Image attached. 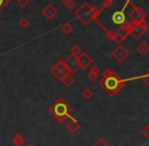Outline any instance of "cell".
I'll return each instance as SVG.
<instances>
[{
  "mask_svg": "<svg viewBox=\"0 0 149 146\" xmlns=\"http://www.w3.org/2000/svg\"><path fill=\"white\" fill-rule=\"evenodd\" d=\"M87 78H88V80L90 81V82H96L97 81V79H98V74H94V73H89L88 74V76H87Z\"/></svg>",
  "mask_w": 149,
  "mask_h": 146,
  "instance_id": "cell-24",
  "label": "cell"
},
{
  "mask_svg": "<svg viewBox=\"0 0 149 146\" xmlns=\"http://www.w3.org/2000/svg\"><path fill=\"white\" fill-rule=\"evenodd\" d=\"M19 27H21V28H23V29H26V28L29 27L30 22H29V20H28L27 17H23V19L19 20Z\"/></svg>",
  "mask_w": 149,
  "mask_h": 146,
  "instance_id": "cell-20",
  "label": "cell"
},
{
  "mask_svg": "<svg viewBox=\"0 0 149 146\" xmlns=\"http://www.w3.org/2000/svg\"><path fill=\"white\" fill-rule=\"evenodd\" d=\"M66 129H68V131L70 132V133L76 134L80 129V124L78 123V122L76 121L74 117H72L70 122L68 124V125H66Z\"/></svg>",
  "mask_w": 149,
  "mask_h": 146,
  "instance_id": "cell-12",
  "label": "cell"
},
{
  "mask_svg": "<svg viewBox=\"0 0 149 146\" xmlns=\"http://www.w3.org/2000/svg\"><path fill=\"white\" fill-rule=\"evenodd\" d=\"M82 95H83V97L85 99H90V98H92V96H93V91H92L90 88H86L85 90L83 91Z\"/></svg>",
  "mask_w": 149,
  "mask_h": 146,
  "instance_id": "cell-19",
  "label": "cell"
},
{
  "mask_svg": "<svg viewBox=\"0 0 149 146\" xmlns=\"http://www.w3.org/2000/svg\"><path fill=\"white\" fill-rule=\"evenodd\" d=\"M78 60H79L80 68H82V70H87V68L93 64V59H92L86 52H82V53L78 56Z\"/></svg>",
  "mask_w": 149,
  "mask_h": 146,
  "instance_id": "cell-9",
  "label": "cell"
},
{
  "mask_svg": "<svg viewBox=\"0 0 149 146\" xmlns=\"http://www.w3.org/2000/svg\"><path fill=\"white\" fill-rule=\"evenodd\" d=\"M141 133H142V135L145 136L146 138H149V125L145 126V127L142 129V131H141Z\"/></svg>",
  "mask_w": 149,
  "mask_h": 146,
  "instance_id": "cell-26",
  "label": "cell"
},
{
  "mask_svg": "<svg viewBox=\"0 0 149 146\" xmlns=\"http://www.w3.org/2000/svg\"><path fill=\"white\" fill-rule=\"evenodd\" d=\"M106 33V38H107L109 41H112L114 42V40H116V36H118V34H116V31H113V30H110V31H107L105 32Z\"/></svg>",
  "mask_w": 149,
  "mask_h": 146,
  "instance_id": "cell-18",
  "label": "cell"
},
{
  "mask_svg": "<svg viewBox=\"0 0 149 146\" xmlns=\"http://www.w3.org/2000/svg\"><path fill=\"white\" fill-rule=\"evenodd\" d=\"M0 24H1V19H0Z\"/></svg>",
  "mask_w": 149,
  "mask_h": 146,
  "instance_id": "cell-33",
  "label": "cell"
},
{
  "mask_svg": "<svg viewBox=\"0 0 149 146\" xmlns=\"http://www.w3.org/2000/svg\"><path fill=\"white\" fill-rule=\"evenodd\" d=\"M60 1H61V2H63V3H65L66 1H68V0H60Z\"/></svg>",
  "mask_w": 149,
  "mask_h": 146,
  "instance_id": "cell-31",
  "label": "cell"
},
{
  "mask_svg": "<svg viewBox=\"0 0 149 146\" xmlns=\"http://www.w3.org/2000/svg\"><path fill=\"white\" fill-rule=\"evenodd\" d=\"M72 29H74V28H72V26L70 25V24H68V23L63 24V25H62V27H61V31L63 32L64 34H66V35H68V34L72 33Z\"/></svg>",
  "mask_w": 149,
  "mask_h": 146,
  "instance_id": "cell-17",
  "label": "cell"
},
{
  "mask_svg": "<svg viewBox=\"0 0 149 146\" xmlns=\"http://www.w3.org/2000/svg\"><path fill=\"white\" fill-rule=\"evenodd\" d=\"M9 2H10V0H0V11H2L3 8H4Z\"/></svg>",
  "mask_w": 149,
  "mask_h": 146,
  "instance_id": "cell-27",
  "label": "cell"
},
{
  "mask_svg": "<svg viewBox=\"0 0 149 146\" xmlns=\"http://www.w3.org/2000/svg\"><path fill=\"white\" fill-rule=\"evenodd\" d=\"M82 52H83L82 51V48L80 47L79 45H74V47L72 48V54H74V55H76V56H79Z\"/></svg>",
  "mask_w": 149,
  "mask_h": 146,
  "instance_id": "cell-21",
  "label": "cell"
},
{
  "mask_svg": "<svg viewBox=\"0 0 149 146\" xmlns=\"http://www.w3.org/2000/svg\"><path fill=\"white\" fill-rule=\"evenodd\" d=\"M145 32H146V31H145V30L143 29V28L141 27L139 24H137L134 28H132V29H131V35H132L135 39H139V38L142 37L143 34H144Z\"/></svg>",
  "mask_w": 149,
  "mask_h": 146,
  "instance_id": "cell-11",
  "label": "cell"
},
{
  "mask_svg": "<svg viewBox=\"0 0 149 146\" xmlns=\"http://www.w3.org/2000/svg\"><path fill=\"white\" fill-rule=\"evenodd\" d=\"M90 73H94V74H99L100 73V68L97 66H92L90 68Z\"/></svg>",
  "mask_w": 149,
  "mask_h": 146,
  "instance_id": "cell-30",
  "label": "cell"
},
{
  "mask_svg": "<svg viewBox=\"0 0 149 146\" xmlns=\"http://www.w3.org/2000/svg\"><path fill=\"white\" fill-rule=\"evenodd\" d=\"M27 146H33V145H32V144H28Z\"/></svg>",
  "mask_w": 149,
  "mask_h": 146,
  "instance_id": "cell-32",
  "label": "cell"
},
{
  "mask_svg": "<svg viewBox=\"0 0 149 146\" xmlns=\"http://www.w3.org/2000/svg\"><path fill=\"white\" fill-rule=\"evenodd\" d=\"M98 13H99V8L93 7L88 2H85L79 7V9H78L76 13H74V15H76L84 25L87 26V25H89L93 20L95 21Z\"/></svg>",
  "mask_w": 149,
  "mask_h": 146,
  "instance_id": "cell-4",
  "label": "cell"
},
{
  "mask_svg": "<svg viewBox=\"0 0 149 146\" xmlns=\"http://www.w3.org/2000/svg\"><path fill=\"white\" fill-rule=\"evenodd\" d=\"M126 83L127 80L123 79L120 75H118L114 71H112L111 74L103 77L98 82V84L109 96H114L124 88Z\"/></svg>",
  "mask_w": 149,
  "mask_h": 146,
  "instance_id": "cell-2",
  "label": "cell"
},
{
  "mask_svg": "<svg viewBox=\"0 0 149 146\" xmlns=\"http://www.w3.org/2000/svg\"><path fill=\"white\" fill-rule=\"evenodd\" d=\"M137 51L139 52V54L141 55H146L149 52V45L146 43V42H142L138 45L137 47Z\"/></svg>",
  "mask_w": 149,
  "mask_h": 146,
  "instance_id": "cell-14",
  "label": "cell"
},
{
  "mask_svg": "<svg viewBox=\"0 0 149 146\" xmlns=\"http://www.w3.org/2000/svg\"><path fill=\"white\" fill-rule=\"evenodd\" d=\"M66 66H68L70 73H76L78 70L80 68V64H79V60H78V56L74 55V54H70L65 60Z\"/></svg>",
  "mask_w": 149,
  "mask_h": 146,
  "instance_id": "cell-8",
  "label": "cell"
},
{
  "mask_svg": "<svg viewBox=\"0 0 149 146\" xmlns=\"http://www.w3.org/2000/svg\"><path fill=\"white\" fill-rule=\"evenodd\" d=\"M17 3L21 8H25L29 5L30 0H17Z\"/></svg>",
  "mask_w": 149,
  "mask_h": 146,
  "instance_id": "cell-23",
  "label": "cell"
},
{
  "mask_svg": "<svg viewBox=\"0 0 149 146\" xmlns=\"http://www.w3.org/2000/svg\"><path fill=\"white\" fill-rule=\"evenodd\" d=\"M61 82L63 83L66 87H70L74 83V78L70 74V73H68V74H66L65 76L61 79Z\"/></svg>",
  "mask_w": 149,
  "mask_h": 146,
  "instance_id": "cell-16",
  "label": "cell"
},
{
  "mask_svg": "<svg viewBox=\"0 0 149 146\" xmlns=\"http://www.w3.org/2000/svg\"><path fill=\"white\" fill-rule=\"evenodd\" d=\"M111 55H112V57H114V59H116V61L123 62L127 57H129L130 53H129V51L123 45H118V47L112 51Z\"/></svg>",
  "mask_w": 149,
  "mask_h": 146,
  "instance_id": "cell-7",
  "label": "cell"
},
{
  "mask_svg": "<svg viewBox=\"0 0 149 146\" xmlns=\"http://www.w3.org/2000/svg\"><path fill=\"white\" fill-rule=\"evenodd\" d=\"M93 146H107V142H106L105 139H103V138H98L95 141Z\"/></svg>",
  "mask_w": 149,
  "mask_h": 146,
  "instance_id": "cell-22",
  "label": "cell"
},
{
  "mask_svg": "<svg viewBox=\"0 0 149 146\" xmlns=\"http://www.w3.org/2000/svg\"><path fill=\"white\" fill-rule=\"evenodd\" d=\"M13 143L15 146H23L26 143V139L21 135V134H17L15 137L13 138Z\"/></svg>",
  "mask_w": 149,
  "mask_h": 146,
  "instance_id": "cell-15",
  "label": "cell"
},
{
  "mask_svg": "<svg viewBox=\"0 0 149 146\" xmlns=\"http://www.w3.org/2000/svg\"><path fill=\"white\" fill-rule=\"evenodd\" d=\"M141 79H142L143 82L145 83V85H147V86L149 87V73H147L146 75H143V76L141 77Z\"/></svg>",
  "mask_w": 149,
  "mask_h": 146,
  "instance_id": "cell-28",
  "label": "cell"
},
{
  "mask_svg": "<svg viewBox=\"0 0 149 146\" xmlns=\"http://www.w3.org/2000/svg\"><path fill=\"white\" fill-rule=\"evenodd\" d=\"M134 6L131 0H104L95 21L105 32L116 31L120 26L131 31L137 25L130 19V13Z\"/></svg>",
  "mask_w": 149,
  "mask_h": 146,
  "instance_id": "cell-1",
  "label": "cell"
},
{
  "mask_svg": "<svg viewBox=\"0 0 149 146\" xmlns=\"http://www.w3.org/2000/svg\"><path fill=\"white\" fill-rule=\"evenodd\" d=\"M116 32L123 40H125L126 38H128L129 36L131 35L130 29H129V28H127V27H125V26H120V28H118V29H116Z\"/></svg>",
  "mask_w": 149,
  "mask_h": 146,
  "instance_id": "cell-13",
  "label": "cell"
},
{
  "mask_svg": "<svg viewBox=\"0 0 149 146\" xmlns=\"http://www.w3.org/2000/svg\"><path fill=\"white\" fill-rule=\"evenodd\" d=\"M139 25H140L141 27L145 30V31H146V30L148 29V27H149V24H148V22H147L146 20H143L142 22H140V23H139Z\"/></svg>",
  "mask_w": 149,
  "mask_h": 146,
  "instance_id": "cell-29",
  "label": "cell"
},
{
  "mask_svg": "<svg viewBox=\"0 0 149 146\" xmlns=\"http://www.w3.org/2000/svg\"><path fill=\"white\" fill-rule=\"evenodd\" d=\"M64 5H65V7L68 9L72 10V9H74V6H76V3H74V0H68V1H66V2L64 3Z\"/></svg>",
  "mask_w": 149,
  "mask_h": 146,
  "instance_id": "cell-25",
  "label": "cell"
},
{
  "mask_svg": "<svg viewBox=\"0 0 149 146\" xmlns=\"http://www.w3.org/2000/svg\"><path fill=\"white\" fill-rule=\"evenodd\" d=\"M49 112L53 115V117L58 123L62 124L66 119L70 117V113L72 112V107L62 97H59L53 104L50 105Z\"/></svg>",
  "mask_w": 149,
  "mask_h": 146,
  "instance_id": "cell-3",
  "label": "cell"
},
{
  "mask_svg": "<svg viewBox=\"0 0 149 146\" xmlns=\"http://www.w3.org/2000/svg\"><path fill=\"white\" fill-rule=\"evenodd\" d=\"M56 13H57V9H56L52 4H50V3L47 4L43 9H42V15H43L47 20L53 19V17L56 15Z\"/></svg>",
  "mask_w": 149,
  "mask_h": 146,
  "instance_id": "cell-10",
  "label": "cell"
},
{
  "mask_svg": "<svg viewBox=\"0 0 149 146\" xmlns=\"http://www.w3.org/2000/svg\"><path fill=\"white\" fill-rule=\"evenodd\" d=\"M130 19L135 23L139 24L143 20H146V13L139 6H134L130 13Z\"/></svg>",
  "mask_w": 149,
  "mask_h": 146,
  "instance_id": "cell-6",
  "label": "cell"
},
{
  "mask_svg": "<svg viewBox=\"0 0 149 146\" xmlns=\"http://www.w3.org/2000/svg\"><path fill=\"white\" fill-rule=\"evenodd\" d=\"M50 73H51L57 80L61 81V79L63 78L66 74H68L70 71H68L64 60H58V61L50 68Z\"/></svg>",
  "mask_w": 149,
  "mask_h": 146,
  "instance_id": "cell-5",
  "label": "cell"
}]
</instances>
